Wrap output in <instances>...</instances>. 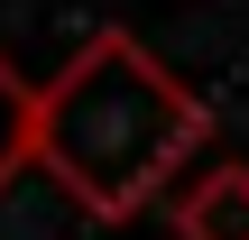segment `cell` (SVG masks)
<instances>
[{
    "label": "cell",
    "instance_id": "cell-1",
    "mask_svg": "<svg viewBox=\"0 0 249 240\" xmlns=\"http://www.w3.org/2000/svg\"><path fill=\"white\" fill-rule=\"evenodd\" d=\"M203 139L213 111L129 28H92L74 65L37 92V166L102 222H129L157 185H176V166Z\"/></svg>",
    "mask_w": 249,
    "mask_h": 240
},
{
    "label": "cell",
    "instance_id": "cell-2",
    "mask_svg": "<svg viewBox=\"0 0 249 240\" xmlns=\"http://www.w3.org/2000/svg\"><path fill=\"white\" fill-rule=\"evenodd\" d=\"M176 231L185 240H249V166H213L176 194Z\"/></svg>",
    "mask_w": 249,
    "mask_h": 240
},
{
    "label": "cell",
    "instance_id": "cell-3",
    "mask_svg": "<svg viewBox=\"0 0 249 240\" xmlns=\"http://www.w3.org/2000/svg\"><path fill=\"white\" fill-rule=\"evenodd\" d=\"M28 157H37V92H28V83L9 74V55H0V185H9Z\"/></svg>",
    "mask_w": 249,
    "mask_h": 240
}]
</instances>
